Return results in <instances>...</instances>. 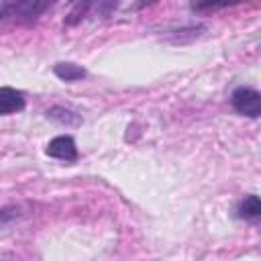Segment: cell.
I'll return each mask as SVG.
<instances>
[{
	"label": "cell",
	"mask_w": 261,
	"mask_h": 261,
	"mask_svg": "<svg viewBox=\"0 0 261 261\" xmlns=\"http://www.w3.org/2000/svg\"><path fill=\"white\" fill-rule=\"evenodd\" d=\"M51 4L47 2H0V20H35Z\"/></svg>",
	"instance_id": "1"
},
{
	"label": "cell",
	"mask_w": 261,
	"mask_h": 261,
	"mask_svg": "<svg viewBox=\"0 0 261 261\" xmlns=\"http://www.w3.org/2000/svg\"><path fill=\"white\" fill-rule=\"evenodd\" d=\"M230 106L234 108V112H239L243 116L257 118L261 114V94L255 88L239 86L230 94Z\"/></svg>",
	"instance_id": "2"
},
{
	"label": "cell",
	"mask_w": 261,
	"mask_h": 261,
	"mask_svg": "<svg viewBox=\"0 0 261 261\" xmlns=\"http://www.w3.org/2000/svg\"><path fill=\"white\" fill-rule=\"evenodd\" d=\"M45 151L53 159H61V161H75L77 159V147L69 135H59V137L51 139L47 143Z\"/></svg>",
	"instance_id": "3"
},
{
	"label": "cell",
	"mask_w": 261,
	"mask_h": 261,
	"mask_svg": "<svg viewBox=\"0 0 261 261\" xmlns=\"http://www.w3.org/2000/svg\"><path fill=\"white\" fill-rule=\"evenodd\" d=\"M24 108V94L14 88H0V114H16Z\"/></svg>",
	"instance_id": "4"
},
{
	"label": "cell",
	"mask_w": 261,
	"mask_h": 261,
	"mask_svg": "<svg viewBox=\"0 0 261 261\" xmlns=\"http://www.w3.org/2000/svg\"><path fill=\"white\" fill-rule=\"evenodd\" d=\"M237 216L239 218H245V220H257L261 216V204H259V198L255 194L247 196L239 206H237Z\"/></svg>",
	"instance_id": "5"
},
{
	"label": "cell",
	"mask_w": 261,
	"mask_h": 261,
	"mask_svg": "<svg viewBox=\"0 0 261 261\" xmlns=\"http://www.w3.org/2000/svg\"><path fill=\"white\" fill-rule=\"evenodd\" d=\"M45 114H47V118H51V120H55V122H59V124H67V126L82 122L80 114H75L73 110L63 108V106H53V108H49Z\"/></svg>",
	"instance_id": "6"
},
{
	"label": "cell",
	"mask_w": 261,
	"mask_h": 261,
	"mask_svg": "<svg viewBox=\"0 0 261 261\" xmlns=\"http://www.w3.org/2000/svg\"><path fill=\"white\" fill-rule=\"evenodd\" d=\"M53 71L63 82H77V80L86 77V69L80 67V65H75V63H57L53 67Z\"/></svg>",
	"instance_id": "7"
},
{
	"label": "cell",
	"mask_w": 261,
	"mask_h": 261,
	"mask_svg": "<svg viewBox=\"0 0 261 261\" xmlns=\"http://www.w3.org/2000/svg\"><path fill=\"white\" fill-rule=\"evenodd\" d=\"M202 31H204V27H202V24L181 27V29H177V31H171V33H169V39H171L173 43H181V37H186V35H188V39L192 41V39L200 37V35H202Z\"/></svg>",
	"instance_id": "8"
},
{
	"label": "cell",
	"mask_w": 261,
	"mask_h": 261,
	"mask_svg": "<svg viewBox=\"0 0 261 261\" xmlns=\"http://www.w3.org/2000/svg\"><path fill=\"white\" fill-rule=\"evenodd\" d=\"M22 214H24V210H22V206H18V204L0 208V226H6V224H10V222L18 220Z\"/></svg>",
	"instance_id": "9"
},
{
	"label": "cell",
	"mask_w": 261,
	"mask_h": 261,
	"mask_svg": "<svg viewBox=\"0 0 261 261\" xmlns=\"http://www.w3.org/2000/svg\"><path fill=\"white\" fill-rule=\"evenodd\" d=\"M226 4H194L192 8L194 10H220V8H224Z\"/></svg>",
	"instance_id": "10"
}]
</instances>
